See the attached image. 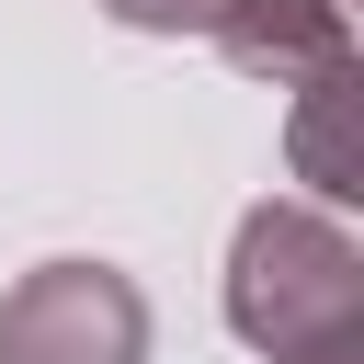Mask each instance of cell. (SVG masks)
I'll return each instance as SVG.
<instances>
[{
  "label": "cell",
  "mask_w": 364,
  "mask_h": 364,
  "mask_svg": "<svg viewBox=\"0 0 364 364\" xmlns=\"http://www.w3.org/2000/svg\"><path fill=\"white\" fill-rule=\"evenodd\" d=\"M228 330L262 364H364V239L330 205L262 193L228 239Z\"/></svg>",
  "instance_id": "cell-1"
},
{
  "label": "cell",
  "mask_w": 364,
  "mask_h": 364,
  "mask_svg": "<svg viewBox=\"0 0 364 364\" xmlns=\"http://www.w3.org/2000/svg\"><path fill=\"white\" fill-rule=\"evenodd\" d=\"M341 114H353V68H330V80H307L296 91V125H284V159H296V205H353L364 193V171H353V136H341Z\"/></svg>",
  "instance_id": "cell-4"
},
{
  "label": "cell",
  "mask_w": 364,
  "mask_h": 364,
  "mask_svg": "<svg viewBox=\"0 0 364 364\" xmlns=\"http://www.w3.org/2000/svg\"><path fill=\"white\" fill-rule=\"evenodd\" d=\"M205 46L239 68V80H273V91H307L330 68H353V0H216Z\"/></svg>",
  "instance_id": "cell-3"
},
{
  "label": "cell",
  "mask_w": 364,
  "mask_h": 364,
  "mask_svg": "<svg viewBox=\"0 0 364 364\" xmlns=\"http://www.w3.org/2000/svg\"><path fill=\"white\" fill-rule=\"evenodd\" d=\"M102 23H125V34H205L216 23V0H91Z\"/></svg>",
  "instance_id": "cell-5"
},
{
  "label": "cell",
  "mask_w": 364,
  "mask_h": 364,
  "mask_svg": "<svg viewBox=\"0 0 364 364\" xmlns=\"http://www.w3.org/2000/svg\"><path fill=\"white\" fill-rule=\"evenodd\" d=\"M148 341H159V318L125 262L57 250L0 284V364H148Z\"/></svg>",
  "instance_id": "cell-2"
}]
</instances>
